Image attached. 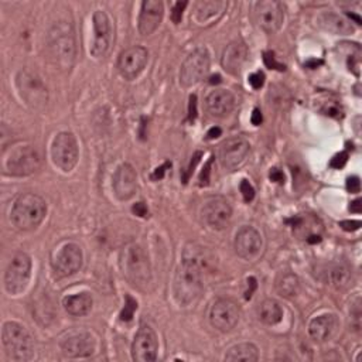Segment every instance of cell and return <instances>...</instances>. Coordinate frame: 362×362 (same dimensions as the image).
Returning <instances> with one entry per match:
<instances>
[{
	"instance_id": "obj_1",
	"label": "cell",
	"mask_w": 362,
	"mask_h": 362,
	"mask_svg": "<svg viewBox=\"0 0 362 362\" xmlns=\"http://www.w3.org/2000/svg\"><path fill=\"white\" fill-rule=\"evenodd\" d=\"M203 287L204 282L200 257L187 248L184 259L174 276V298L179 305L188 306L199 299Z\"/></svg>"
},
{
	"instance_id": "obj_2",
	"label": "cell",
	"mask_w": 362,
	"mask_h": 362,
	"mask_svg": "<svg viewBox=\"0 0 362 362\" xmlns=\"http://www.w3.org/2000/svg\"><path fill=\"white\" fill-rule=\"evenodd\" d=\"M47 47L50 58L60 70L70 71L73 69L77 55V46L74 28L69 21H58L50 28Z\"/></svg>"
},
{
	"instance_id": "obj_3",
	"label": "cell",
	"mask_w": 362,
	"mask_h": 362,
	"mask_svg": "<svg viewBox=\"0 0 362 362\" xmlns=\"http://www.w3.org/2000/svg\"><path fill=\"white\" fill-rule=\"evenodd\" d=\"M46 214L47 204L44 199L37 194L26 192L15 201L10 219L15 226L21 229V231H31V229H36L43 222Z\"/></svg>"
},
{
	"instance_id": "obj_4",
	"label": "cell",
	"mask_w": 362,
	"mask_h": 362,
	"mask_svg": "<svg viewBox=\"0 0 362 362\" xmlns=\"http://www.w3.org/2000/svg\"><path fill=\"white\" fill-rule=\"evenodd\" d=\"M43 163L42 153L33 146H19L3 153L2 168L9 176L24 177L36 173Z\"/></svg>"
},
{
	"instance_id": "obj_5",
	"label": "cell",
	"mask_w": 362,
	"mask_h": 362,
	"mask_svg": "<svg viewBox=\"0 0 362 362\" xmlns=\"http://www.w3.org/2000/svg\"><path fill=\"white\" fill-rule=\"evenodd\" d=\"M120 266L126 278L139 287H145L152 280L150 260L145 249L138 244H130L123 248Z\"/></svg>"
},
{
	"instance_id": "obj_6",
	"label": "cell",
	"mask_w": 362,
	"mask_h": 362,
	"mask_svg": "<svg viewBox=\"0 0 362 362\" xmlns=\"http://www.w3.org/2000/svg\"><path fill=\"white\" fill-rule=\"evenodd\" d=\"M2 343L9 359L16 362H26L35 354V343L30 333L19 323L9 321L3 325Z\"/></svg>"
},
{
	"instance_id": "obj_7",
	"label": "cell",
	"mask_w": 362,
	"mask_h": 362,
	"mask_svg": "<svg viewBox=\"0 0 362 362\" xmlns=\"http://www.w3.org/2000/svg\"><path fill=\"white\" fill-rule=\"evenodd\" d=\"M17 88L27 105L35 109H42L47 105L48 92L43 80L28 70H21L17 74Z\"/></svg>"
},
{
	"instance_id": "obj_8",
	"label": "cell",
	"mask_w": 362,
	"mask_h": 362,
	"mask_svg": "<svg viewBox=\"0 0 362 362\" xmlns=\"http://www.w3.org/2000/svg\"><path fill=\"white\" fill-rule=\"evenodd\" d=\"M53 160L62 172L70 173L78 163L80 150L75 136L70 132H61L53 142Z\"/></svg>"
},
{
	"instance_id": "obj_9",
	"label": "cell",
	"mask_w": 362,
	"mask_h": 362,
	"mask_svg": "<svg viewBox=\"0 0 362 362\" xmlns=\"http://www.w3.org/2000/svg\"><path fill=\"white\" fill-rule=\"evenodd\" d=\"M210 53L207 48L194 50L183 62L180 70V84L185 88L199 84L210 70Z\"/></svg>"
},
{
	"instance_id": "obj_10",
	"label": "cell",
	"mask_w": 362,
	"mask_h": 362,
	"mask_svg": "<svg viewBox=\"0 0 362 362\" xmlns=\"http://www.w3.org/2000/svg\"><path fill=\"white\" fill-rule=\"evenodd\" d=\"M31 259L24 252L13 255L5 273V287L10 294L21 293L30 280Z\"/></svg>"
},
{
	"instance_id": "obj_11",
	"label": "cell",
	"mask_w": 362,
	"mask_h": 362,
	"mask_svg": "<svg viewBox=\"0 0 362 362\" xmlns=\"http://www.w3.org/2000/svg\"><path fill=\"white\" fill-rule=\"evenodd\" d=\"M253 13L257 26L266 33H276L284 20V8L278 0H260Z\"/></svg>"
},
{
	"instance_id": "obj_12",
	"label": "cell",
	"mask_w": 362,
	"mask_h": 362,
	"mask_svg": "<svg viewBox=\"0 0 362 362\" xmlns=\"http://www.w3.org/2000/svg\"><path fill=\"white\" fill-rule=\"evenodd\" d=\"M114 39V30L108 15L98 10L93 15V43L91 46V54L95 58H102L111 48Z\"/></svg>"
},
{
	"instance_id": "obj_13",
	"label": "cell",
	"mask_w": 362,
	"mask_h": 362,
	"mask_svg": "<svg viewBox=\"0 0 362 362\" xmlns=\"http://www.w3.org/2000/svg\"><path fill=\"white\" fill-rule=\"evenodd\" d=\"M241 318L239 306L231 299L217 300L210 311V321L219 332H231Z\"/></svg>"
},
{
	"instance_id": "obj_14",
	"label": "cell",
	"mask_w": 362,
	"mask_h": 362,
	"mask_svg": "<svg viewBox=\"0 0 362 362\" xmlns=\"http://www.w3.org/2000/svg\"><path fill=\"white\" fill-rule=\"evenodd\" d=\"M147 58L149 53L143 47L135 46L125 50L118 60V70L120 75L127 81L135 80L145 70Z\"/></svg>"
},
{
	"instance_id": "obj_15",
	"label": "cell",
	"mask_w": 362,
	"mask_h": 362,
	"mask_svg": "<svg viewBox=\"0 0 362 362\" xmlns=\"http://www.w3.org/2000/svg\"><path fill=\"white\" fill-rule=\"evenodd\" d=\"M82 266V251L75 244H67L53 259V269L60 278L75 275Z\"/></svg>"
},
{
	"instance_id": "obj_16",
	"label": "cell",
	"mask_w": 362,
	"mask_h": 362,
	"mask_svg": "<svg viewBox=\"0 0 362 362\" xmlns=\"http://www.w3.org/2000/svg\"><path fill=\"white\" fill-rule=\"evenodd\" d=\"M233 217L231 204L228 203L226 199L221 195L211 197L203 207V219L208 226L217 231H221L225 226H228L229 221Z\"/></svg>"
},
{
	"instance_id": "obj_17",
	"label": "cell",
	"mask_w": 362,
	"mask_h": 362,
	"mask_svg": "<svg viewBox=\"0 0 362 362\" xmlns=\"http://www.w3.org/2000/svg\"><path fill=\"white\" fill-rule=\"evenodd\" d=\"M249 142L241 136L229 138L219 146V161L226 170H234L244 163L249 153Z\"/></svg>"
},
{
	"instance_id": "obj_18",
	"label": "cell",
	"mask_w": 362,
	"mask_h": 362,
	"mask_svg": "<svg viewBox=\"0 0 362 362\" xmlns=\"http://www.w3.org/2000/svg\"><path fill=\"white\" fill-rule=\"evenodd\" d=\"M157 336L149 325H142L132 344V356L138 362H153L157 358Z\"/></svg>"
},
{
	"instance_id": "obj_19",
	"label": "cell",
	"mask_w": 362,
	"mask_h": 362,
	"mask_svg": "<svg viewBox=\"0 0 362 362\" xmlns=\"http://www.w3.org/2000/svg\"><path fill=\"white\" fill-rule=\"evenodd\" d=\"M235 251L245 260H255L262 252V237L252 226L241 228L235 237Z\"/></svg>"
},
{
	"instance_id": "obj_20",
	"label": "cell",
	"mask_w": 362,
	"mask_h": 362,
	"mask_svg": "<svg viewBox=\"0 0 362 362\" xmlns=\"http://www.w3.org/2000/svg\"><path fill=\"white\" fill-rule=\"evenodd\" d=\"M138 188V176L130 164H122L114 174V191L119 200L126 201L135 195Z\"/></svg>"
},
{
	"instance_id": "obj_21",
	"label": "cell",
	"mask_w": 362,
	"mask_h": 362,
	"mask_svg": "<svg viewBox=\"0 0 362 362\" xmlns=\"http://www.w3.org/2000/svg\"><path fill=\"white\" fill-rule=\"evenodd\" d=\"M164 6L160 0H145L139 16V33L147 37L157 30L163 20Z\"/></svg>"
},
{
	"instance_id": "obj_22",
	"label": "cell",
	"mask_w": 362,
	"mask_h": 362,
	"mask_svg": "<svg viewBox=\"0 0 362 362\" xmlns=\"http://www.w3.org/2000/svg\"><path fill=\"white\" fill-rule=\"evenodd\" d=\"M293 233L300 239L307 241L309 244H317L321 241L323 225L318 218L313 215H299L291 219Z\"/></svg>"
},
{
	"instance_id": "obj_23",
	"label": "cell",
	"mask_w": 362,
	"mask_h": 362,
	"mask_svg": "<svg viewBox=\"0 0 362 362\" xmlns=\"http://www.w3.org/2000/svg\"><path fill=\"white\" fill-rule=\"evenodd\" d=\"M235 96L231 91L226 89H215L212 91L206 100V107L210 115L222 118L231 114L235 108Z\"/></svg>"
},
{
	"instance_id": "obj_24",
	"label": "cell",
	"mask_w": 362,
	"mask_h": 362,
	"mask_svg": "<svg viewBox=\"0 0 362 362\" xmlns=\"http://www.w3.org/2000/svg\"><path fill=\"white\" fill-rule=\"evenodd\" d=\"M248 58V47L241 42H234L224 50L221 64L225 71L237 75L241 73L244 64Z\"/></svg>"
},
{
	"instance_id": "obj_25",
	"label": "cell",
	"mask_w": 362,
	"mask_h": 362,
	"mask_svg": "<svg viewBox=\"0 0 362 362\" xmlns=\"http://www.w3.org/2000/svg\"><path fill=\"white\" fill-rule=\"evenodd\" d=\"M62 354L69 358H84L92 355L95 350L93 338L88 333H80L69 337L61 344Z\"/></svg>"
},
{
	"instance_id": "obj_26",
	"label": "cell",
	"mask_w": 362,
	"mask_h": 362,
	"mask_svg": "<svg viewBox=\"0 0 362 362\" xmlns=\"http://www.w3.org/2000/svg\"><path fill=\"white\" fill-rule=\"evenodd\" d=\"M226 8L228 3L224 0H200L194 5V17L201 24L210 23L217 20Z\"/></svg>"
},
{
	"instance_id": "obj_27",
	"label": "cell",
	"mask_w": 362,
	"mask_h": 362,
	"mask_svg": "<svg viewBox=\"0 0 362 362\" xmlns=\"http://www.w3.org/2000/svg\"><path fill=\"white\" fill-rule=\"evenodd\" d=\"M337 318L334 314H323L311 320L309 325V333L313 340L323 343L327 338H330L336 330Z\"/></svg>"
},
{
	"instance_id": "obj_28",
	"label": "cell",
	"mask_w": 362,
	"mask_h": 362,
	"mask_svg": "<svg viewBox=\"0 0 362 362\" xmlns=\"http://www.w3.org/2000/svg\"><path fill=\"white\" fill-rule=\"evenodd\" d=\"M320 278L327 284L343 287L350 280V271L343 263H327L320 269Z\"/></svg>"
},
{
	"instance_id": "obj_29",
	"label": "cell",
	"mask_w": 362,
	"mask_h": 362,
	"mask_svg": "<svg viewBox=\"0 0 362 362\" xmlns=\"http://www.w3.org/2000/svg\"><path fill=\"white\" fill-rule=\"evenodd\" d=\"M62 306L69 314L74 317L87 316L92 309V298L89 293H78L74 296H67L62 300Z\"/></svg>"
},
{
	"instance_id": "obj_30",
	"label": "cell",
	"mask_w": 362,
	"mask_h": 362,
	"mask_svg": "<svg viewBox=\"0 0 362 362\" xmlns=\"http://www.w3.org/2000/svg\"><path fill=\"white\" fill-rule=\"evenodd\" d=\"M318 23L320 26L327 30V31H332L334 35H351L354 33V26L351 24L352 21H350L348 19L336 15V13H324L318 17Z\"/></svg>"
},
{
	"instance_id": "obj_31",
	"label": "cell",
	"mask_w": 362,
	"mask_h": 362,
	"mask_svg": "<svg viewBox=\"0 0 362 362\" xmlns=\"http://www.w3.org/2000/svg\"><path fill=\"white\" fill-rule=\"evenodd\" d=\"M259 358L257 348L251 343H242L229 350L225 355V361H241V362H255Z\"/></svg>"
},
{
	"instance_id": "obj_32",
	"label": "cell",
	"mask_w": 362,
	"mask_h": 362,
	"mask_svg": "<svg viewBox=\"0 0 362 362\" xmlns=\"http://www.w3.org/2000/svg\"><path fill=\"white\" fill-rule=\"evenodd\" d=\"M283 317V310L280 307V305L276 300L268 299L263 302L259 307V318L268 324V325H275L278 323H280Z\"/></svg>"
},
{
	"instance_id": "obj_33",
	"label": "cell",
	"mask_w": 362,
	"mask_h": 362,
	"mask_svg": "<svg viewBox=\"0 0 362 362\" xmlns=\"http://www.w3.org/2000/svg\"><path fill=\"white\" fill-rule=\"evenodd\" d=\"M276 289L282 296H284V298H291V296H296L299 293L300 282L296 275L284 273L278 279Z\"/></svg>"
},
{
	"instance_id": "obj_34",
	"label": "cell",
	"mask_w": 362,
	"mask_h": 362,
	"mask_svg": "<svg viewBox=\"0 0 362 362\" xmlns=\"http://www.w3.org/2000/svg\"><path fill=\"white\" fill-rule=\"evenodd\" d=\"M320 111L327 115V116H333V118H343V108L338 101H325L323 102V107Z\"/></svg>"
},
{
	"instance_id": "obj_35",
	"label": "cell",
	"mask_w": 362,
	"mask_h": 362,
	"mask_svg": "<svg viewBox=\"0 0 362 362\" xmlns=\"http://www.w3.org/2000/svg\"><path fill=\"white\" fill-rule=\"evenodd\" d=\"M138 309V303L136 300H134L130 298V296H126V303L125 307L120 313V320L122 321H130L132 317H134V311Z\"/></svg>"
},
{
	"instance_id": "obj_36",
	"label": "cell",
	"mask_w": 362,
	"mask_h": 362,
	"mask_svg": "<svg viewBox=\"0 0 362 362\" xmlns=\"http://www.w3.org/2000/svg\"><path fill=\"white\" fill-rule=\"evenodd\" d=\"M263 61H265L266 67L271 69V70H278V71H284L286 70V65L279 62L272 51H266L265 54H263Z\"/></svg>"
},
{
	"instance_id": "obj_37",
	"label": "cell",
	"mask_w": 362,
	"mask_h": 362,
	"mask_svg": "<svg viewBox=\"0 0 362 362\" xmlns=\"http://www.w3.org/2000/svg\"><path fill=\"white\" fill-rule=\"evenodd\" d=\"M241 192L244 195L245 203H251L255 199V188L248 180H242L241 183Z\"/></svg>"
},
{
	"instance_id": "obj_38",
	"label": "cell",
	"mask_w": 362,
	"mask_h": 362,
	"mask_svg": "<svg viewBox=\"0 0 362 362\" xmlns=\"http://www.w3.org/2000/svg\"><path fill=\"white\" fill-rule=\"evenodd\" d=\"M188 2H177L174 6H173V12H172V19L176 24H179L183 19V12L184 9L187 8Z\"/></svg>"
},
{
	"instance_id": "obj_39",
	"label": "cell",
	"mask_w": 362,
	"mask_h": 362,
	"mask_svg": "<svg viewBox=\"0 0 362 362\" xmlns=\"http://www.w3.org/2000/svg\"><path fill=\"white\" fill-rule=\"evenodd\" d=\"M348 161V153L347 152H341L338 154H336L330 163V166L333 169H343L345 166V163Z\"/></svg>"
},
{
	"instance_id": "obj_40",
	"label": "cell",
	"mask_w": 362,
	"mask_h": 362,
	"mask_svg": "<svg viewBox=\"0 0 362 362\" xmlns=\"http://www.w3.org/2000/svg\"><path fill=\"white\" fill-rule=\"evenodd\" d=\"M249 84L253 89H260L263 87V84H265V74L257 71V73H253L249 75Z\"/></svg>"
},
{
	"instance_id": "obj_41",
	"label": "cell",
	"mask_w": 362,
	"mask_h": 362,
	"mask_svg": "<svg viewBox=\"0 0 362 362\" xmlns=\"http://www.w3.org/2000/svg\"><path fill=\"white\" fill-rule=\"evenodd\" d=\"M347 188L350 192L352 194H356L361 191V181H359V177L356 176H352L347 180Z\"/></svg>"
},
{
	"instance_id": "obj_42",
	"label": "cell",
	"mask_w": 362,
	"mask_h": 362,
	"mask_svg": "<svg viewBox=\"0 0 362 362\" xmlns=\"http://www.w3.org/2000/svg\"><path fill=\"white\" fill-rule=\"evenodd\" d=\"M170 166H172L170 163H164L163 166H160V168H157V169L154 170V173L152 174V179H153V180H160V179H163V177H164V173L168 172V169H170Z\"/></svg>"
},
{
	"instance_id": "obj_43",
	"label": "cell",
	"mask_w": 362,
	"mask_h": 362,
	"mask_svg": "<svg viewBox=\"0 0 362 362\" xmlns=\"http://www.w3.org/2000/svg\"><path fill=\"white\" fill-rule=\"evenodd\" d=\"M340 225L343 229H345V231H356V229H359V226H361V222L359 221H343Z\"/></svg>"
},
{
	"instance_id": "obj_44",
	"label": "cell",
	"mask_w": 362,
	"mask_h": 362,
	"mask_svg": "<svg viewBox=\"0 0 362 362\" xmlns=\"http://www.w3.org/2000/svg\"><path fill=\"white\" fill-rule=\"evenodd\" d=\"M256 287H257L256 279H255V278H249V279H248V290H246V293H245V299H246V300H249V299L252 298V294H253V291L256 290Z\"/></svg>"
},
{
	"instance_id": "obj_45",
	"label": "cell",
	"mask_w": 362,
	"mask_h": 362,
	"mask_svg": "<svg viewBox=\"0 0 362 362\" xmlns=\"http://www.w3.org/2000/svg\"><path fill=\"white\" fill-rule=\"evenodd\" d=\"M195 116H197V96L191 95L190 96V115H188V119L194 120Z\"/></svg>"
},
{
	"instance_id": "obj_46",
	"label": "cell",
	"mask_w": 362,
	"mask_h": 362,
	"mask_svg": "<svg viewBox=\"0 0 362 362\" xmlns=\"http://www.w3.org/2000/svg\"><path fill=\"white\" fill-rule=\"evenodd\" d=\"M271 180L275 181V183L283 184V183H284V174H283L279 169H272V172H271Z\"/></svg>"
},
{
	"instance_id": "obj_47",
	"label": "cell",
	"mask_w": 362,
	"mask_h": 362,
	"mask_svg": "<svg viewBox=\"0 0 362 362\" xmlns=\"http://www.w3.org/2000/svg\"><path fill=\"white\" fill-rule=\"evenodd\" d=\"M210 166H211V160L208 161V164H207V166H206V169H204V172L201 173V177H200V181H201V185H207L208 184V181H210Z\"/></svg>"
},
{
	"instance_id": "obj_48",
	"label": "cell",
	"mask_w": 362,
	"mask_h": 362,
	"mask_svg": "<svg viewBox=\"0 0 362 362\" xmlns=\"http://www.w3.org/2000/svg\"><path fill=\"white\" fill-rule=\"evenodd\" d=\"M134 212L139 217H146L147 215V208L143 203H138L135 207H134Z\"/></svg>"
},
{
	"instance_id": "obj_49",
	"label": "cell",
	"mask_w": 362,
	"mask_h": 362,
	"mask_svg": "<svg viewBox=\"0 0 362 362\" xmlns=\"http://www.w3.org/2000/svg\"><path fill=\"white\" fill-rule=\"evenodd\" d=\"M252 123L255 126H259L262 123V112L259 109H253V114H252Z\"/></svg>"
},
{
	"instance_id": "obj_50",
	"label": "cell",
	"mask_w": 362,
	"mask_h": 362,
	"mask_svg": "<svg viewBox=\"0 0 362 362\" xmlns=\"http://www.w3.org/2000/svg\"><path fill=\"white\" fill-rule=\"evenodd\" d=\"M218 136H221V129L219 127H212L210 132H208V134H207V139H215V138H218Z\"/></svg>"
},
{
	"instance_id": "obj_51",
	"label": "cell",
	"mask_w": 362,
	"mask_h": 362,
	"mask_svg": "<svg viewBox=\"0 0 362 362\" xmlns=\"http://www.w3.org/2000/svg\"><path fill=\"white\" fill-rule=\"evenodd\" d=\"M350 210H351L352 212H356V214H359V212H361V200H355L354 203H351V207H350Z\"/></svg>"
},
{
	"instance_id": "obj_52",
	"label": "cell",
	"mask_w": 362,
	"mask_h": 362,
	"mask_svg": "<svg viewBox=\"0 0 362 362\" xmlns=\"http://www.w3.org/2000/svg\"><path fill=\"white\" fill-rule=\"evenodd\" d=\"M219 78H221L219 75H214V77L211 78V84H218V82H219Z\"/></svg>"
}]
</instances>
